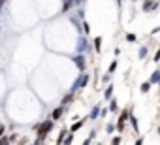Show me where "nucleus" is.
Here are the masks:
<instances>
[{
	"label": "nucleus",
	"instance_id": "1",
	"mask_svg": "<svg viewBox=\"0 0 160 145\" xmlns=\"http://www.w3.org/2000/svg\"><path fill=\"white\" fill-rule=\"evenodd\" d=\"M34 128H36L38 139H40V141H45V139H47V136H49V132L55 128V121H53V119H45V121L38 122Z\"/></svg>",
	"mask_w": 160,
	"mask_h": 145
},
{
	"label": "nucleus",
	"instance_id": "2",
	"mask_svg": "<svg viewBox=\"0 0 160 145\" xmlns=\"http://www.w3.org/2000/svg\"><path fill=\"white\" fill-rule=\"evenodd\" d=\"M89 81H91V76L87 74V72H81V74L77 76V79L72 83V87H70V91H68V92L75 96V92H77V91H83V89L89 85Z\"/></svg>",
	"mask_w": 160,
	"mask_h": 145
},
{
	"label": "nucleus",
	"instance_id": "3",
	"mask_svg": "<svg viewBox=\"0 0 160 145\" xmlns=\"http://www.w3.org/2000/svg\"><path fill=\"white\" fill-rule=\"evenodd\" d=\"M75 49H77V53H79V55H87V53H91V51H92V43L89 42V38H87V36H83V34H81V36H77V47H75Z\"/></svg>",
	"mask_w": 160,
	"mask_h": 145
},
{
	"label": "nucleus",
	"instance_id": "4",
	"mask_svg": "<svg viewBox=\"0 0 160 145\" xmlns=\"http://www.w3.org/2000/svg\"><path fill=\"white\" fill-rule=\"evenodd\" d=\"M72 62L77 66V70H79V72H85V70H87V58H85V55L75 53V55L72 57Z\"/></svg>",
	"mask_w": 160,
	"mask_h": 145
},
{
	"label": "nucleus",
	"instance_id": "5",
	"mask_svg": "<svg viewBox=\"0 0 160 145\" xmlns=\"http://www.w3.org/2000/svg\"><path fill=\"white\" fill-rule=\"evenodd\" d=\"M64 113H66V109H64V108H62V106L58 104V106H57V108H55V109L51 111L49 119H53L55 122H58V121H62V115H64Z\"/></svg>",
	"mask_w": 160,
	"mask_h": 145
},
{
	"label": "nucleus",
	"instance_id": "6",
	"mask_svg": "<svg viewBox=\"0 0 160 145\" xmlns=\"http://www.w3.org/2000/svg\"><path fill=\"white\" fill-rule=\"evenodd\" d=\"M158 8V2L156 0H143V6H141V10L145 12V13H149V12H154Z\"/></svg>",
	"mask_w": 160,
	"mask_h": 145
},
{
	"label": "nucleus",
	"instance_id": "7",
	"mask_svg": "<svg viewBox=\"0 0 160 145\" xmlns=\"http://www.w3.org/2000/svg\"><path fill=\"white\" fill-rule=\"evenodd\" d=\"M100 109H102V106L100 104H94L91 108V111H89V121H98L100 119Z\"/></svg>",
	"mask_w": 160,
	"mask_h": 145
},
{
	"label": "nucleus",
	"instance_id": "8",
	"mask_svg": "<svg viewBox=\"0 0 160 145\" xmlns=\"http://www.w3.org/2000/svg\"><path fill=\"white\" fill-rule=\"evenodd\" d=\"M87 121H89V117H83V119H79V121H75V122H73V124L70 126V132H72V134H75L77 130H81V128L85 126V122H87Z\"/></svg>",
	"mask_w": 160,
	"mask_h": 145
},
{
	"label": "nucleus",
	"instance_id": "9",
	"mask_svg": "<svg viewBox=\"0 0 160 145\" xmlns=\"http://www.w3.org/2000/svg\"><path fill=\"white\" fill-rule=\"evenodd\" d=\"M72 102H73V94H70V92H66L64 96H62V100H60V106L68 111L70 109V106H72Z\"/></svg>",
	"mask_w": 160,
	"mask_h": 145
},
{
	"label": "nucleus",
	"instance_id": "10",
	"mask_svg": "<svg viewBox=\"0 0 160 145\" xmlns=\"http://www.w3.org/2000/svg\"><path fill=\"white\" fill-rule=\"evenodd\" d=\"M128 122L132 124L134 132H136V134H139V121H138V117H136L134 113H130V117H128Z\"/></svg>",
	"mask_w": 160,
	"mask_h": 145
},
{
	"label": "nucleus",
	"instance_id": "11",
	"mask_svg": "<svg viewBox=\"0 0 160 145\" xmlns=\"http://www.w3.org/2000/svg\"><path fill=\"white\" fill-rule=\"evenodd\" d=\"M113 92H115V87H113V85L109 83V85H108V87L104 89V100H108V102H109V100L113 98Z\"/></svg>",
	"mask_w": 160,
	"mask_h": 145
},
{
	"label": "nucleus",
	"instance_id": "12",
	"mask_svg": "<svg viewBox=\"0 0 160 145\" xmlns=\"http://www.w3.org/2000/svg\"><path fill=\"white\" fill-rule=\"evenodd\" d=\"M149 83H151V85H158V83H160V68H158V70H154L152 74H151Z\"/></svg>",
	"mask_w": 160,
	"mask_h": 145
},
{
	"label": "nucleus",
	"instance_id": "13",
	"mask_svg": "<svg viewBox=\"0 0 160 145\" xmlns=\"http://www.w3.org/2000/svg\"><path fill=\"white\" fill-rule=\"evenodd\" d=\"M91 43H92V47H94V51H96V53H100V51H102V38H100V36H94Z\"/></svg>",
	"mask_w": 160,
	"mask_h": 145
},
{
	"label": "nucleus",
	"instance_id": "14",
	"mask_svg": "<svg viewBox=\"0 0 160 145\" xmlns=\"http://www.w3.org/2000/svg\"><path fill=\"white\" fill-rule=\"evenodd\" d=\"M108 109H109V113H119V111H121L119 102H117L115 98H111V100H109V108H108Z\"/></svg>",
	"mask_w": 160,
	"mask_h": 145
},
{
	"label": "nucleus",
	"instance_id": "15",
	"mask_svg": "<svg viewBox=\"0 0 160 145\" xmlns=\"http://www.w3.org/2000/svg\"><path fill=\"white\" fill-rule=\"evenodd\" d=\"M147 55H149V47H147V45H141V47L138 49V58L143 60V58H147Z\"/></svg>",
	"mask_w": 160,
	"mask_h": 145
},
{
	"label": "nucleus",
	"instance_id": "16",
	"mask_svg": "<svg viewBox=\"0 0 160 145\" xmlns=\"http://www.w3.org/2000/svg\"><path fill=\"white\" fill-rule=\"evenodd\" d=\"M124 40H126L128 43H134V42H138V36H136L134 32H126V36H124Z\"/></svg>",
	"mask_w": 160,
	"mask_h": 145
},
{
	"label": "nucleus",
	"instance_id": "17",
	"mask_svg": "<svg viewBox=\"0 0 160 145\" xmlns=\"http://www.w3.org/2000/svg\"><path fill=\"white\" fill-rule=\"evenodd\" d=\"M151 87H152V85H151L149 81H145V83H141V85H139V91H141L143 94H147V92L151 91Z\"/></svg>",
	"mask_w": 160,
	"mask_h": 145
},
{
	"label": "nucleus",
	"instance_id": "18",
	"mask_svg": "<svg viewBox=\"0 0 160 145\" xmlns=\"http://www.w3.org/2000/svg\"><path fill=\"white\" fill-rule=\"evenodd\" d=\"M66 134H68V130H60L58 132V138H57V145H62V141H64V138H66Z\"/></svg>",
	"mask_w": 160,
	"mask_h": 145
},
{
	"label": "nucleus",
	"instance_id": "19",
	"mask_svg": "<svg viewBox=\"0 0 160 145\" xmlns=\"http://www.w3.org/2000/svg\"><path fill=\"white\" fill-rule=\"evenodd\" d=\"M81 30H83L85 36H89V34H91V25H89L87 21H83V23H81Z\"/></svg>",
	"mask_w": 160,
	"mask_h": 145
},
{
	"label": "nucleus",
	"instance_id": "20",
	"mask_svg": "<svg viewBox=\"0 0 160 145\" xmlns=\"http://www.w3.org/2000/svg\"><path fill=\"white\" fill-rule=\"evenodd\" d=\"M73 143V134L72 132H68L66 134V138H64V141H62V145H72Z\"/></svg>",
	"mask_w": 160,
	"mask_h": 145
},
{
	"label": "nucleus",
	"instance_id": "21",
	"mask_svg": "<svg viewBox=\"0 0 160 145\" xmlns=\"http://www.w3.org/2000/svg\"><path fill=\"white\" fill-rule=\"evenodd\" d=\"M111 76H113V74H108V72H106V74L102 76V83H104V85H109V83H111Z\"/></svg>",
	"mask_w": 160,
	"mask_h": 145
},
{
	"label": "nucleus",
	"instance_id": "22",
	"mask_svg": "<svg viewBox=\"0 0 160 145\" xmlns=\"http://www.w3.org/2000/svg\"><path fill=\"white\" fill-rule=\"evenodd\" d=\"M117 128H115V122H108L106 124V134H113Z\"/></svg>",
	"mask_w": 160,
	"mask_h": 145
},
{
	"label": "nucleus",
	"instance_id": "23",
	"mask_svg": "<svg viewBox=\"0 0 160 145\" xmlns=\"http://www.w3.org/2000/svg\"><path fill=\"white\" fill-rule=\"evenodd\" d=\"M117 66H119V62H117V60H113V62L109 64V68H108V74H115V70H117Z\"/></svg>",
	"mask_w": 160,
	"mask_h": 145
},
{
	"label": "nucleus",
	"instance_id": "24",
	"mask_svg": "<svg viewBox=\"0 0 160 145\" xmlns=\"http://www.w3.org/2000/svg\"><path fill=\"white\" fill-rule=\"evenodd\" d=\"M121 141H122V136H113L111 138V145H121Z\"/></svg>",
	"mask_w": 160,
	"mask_h": 145
},
{
	"label": "nucleus",
	"instance_id": "25",
	"mask_svg": "<svg viewBox=\"0 0 160 145\" xmlns=\"http://www.w3.org/2000/svg\"><path fill=\"white\" fill-rule=\"evenodd\" d=\"M17 139H19V134H10V136H8V141H10L12 145H13Z\"/></svg>",
	"mask_w": 160,
	"mask_h": 145
},
{
	"label": "nucleus",
	"instance_id": "26",
	"mask_svg": "<svg viewBox=\"0 0 160 145\" xmlns=\"http://www.w3.org/2000/svg\"><path fill=\"white\" fill-rule=\"evenodd\" d=\"M108 113H109V109H108V108H102V109H100V119H106Z\"/></svg>",
	"mask_w": 160,
	"mask_h": 145
},
{
	"label": "nucleus",
	"instance_id": "27",
	"mask_svg": "<svg viewBox=\"0 0 160 145\" xmlns=\"http://www.w3.org/2000/svg\"><path fill=\"white\" fill-rule=\"evenodd\" d=\"M152 60H154V62H160V47L154 51V57H152Z\"/></svg>",
	"mask_w": 160,
	"mask_h": 145
},
{
	"label": "nucleus",
	"instance_id": "28",
	"mask_svg": "<svg viewBox=\"0 0 160 145\" xmlns=\"http://www.w3.org/2000/svg\"><path fill=\"white\" fill-rule=\"evenodd\" d=\"M0 145H12V143L8 141V136H2V138H0Z\"/></svg>",
	"mask_w": 160,
	"mask_h": 145
},
{
	"label": "nucleus",
	"instance_id": "29",
	"mask_svg": "<svg viewBox=\"0 0 160 145\" xmlns=\"http://www.w3.org/2000/svg\"><path fill=\"white\" fill-rule=\"evenodd\" d=\"M6 136V124H0V138Z\"/></svg>",
	"mask_w": 160,
	"mask_h": 145
},
{
	"label": "nucleus",
	"instance_id": "30",
	"mask_svg": "<svg viewBox=\"0 0 160 145\" xmlns=\"http://www.w3.org/2000/svg\"><path fill=\"white\" fill-rule=\"evenodd\" d=\"M96 136H98V132H96V130H91V132H89V138H92V139H96Z\"/></svg>",
	"mask_w": 160,
	"mask_h": 145
},
{
	"label": "nucleus",
	"instance_id": "31",
	"mask_svg": "<svg viewBox=\"0 0 160 145\" xmlns=\"http://www.w3.org/2000/svg\"><path fill=\"white\" fill-rule=\"evenodd\" d=\"M158 32H160V27H156V28H152V30H151V36H154V34H158Z\"/></svg>",
	"mask_w": 160,
	"mask_h": 145
},
{
	"label": "nucleus",
	"instance_id": "32",
	"mask_svg": "<svg viewBox=\"0 0 160 145\" xmlns=\"http://www.w3.org/2000/svg\"><path fill=\"white\" fill-rule=\"evenodd\" d=\"M113 55L119 57V55H121V47H115V49H113Z\"/></svg>",
	"mask_w": 160,
	"mask_h": 145
},
{
	"label": "nucleus",
	"instance_id": "33",
	"mask_svg": "<svg viewBox=\"0 0 160 145\" xmlns=\"http://www.w3.org/2000/svg\"><path fill=\"white\" fill-rule=\"evenodd\" d=\"M92 141H94V139H92V138H87V139H85V141H83V145H91V143H92Z\"/></svg>",
	"mask_w": 160,
	"mask_h": 145
},
{
	"label": "nucleus",
	"instance_id": "34",
	"mask_svg": "<svg viewBox=\"0 0 160 145\" xmlns=\"http://www.w3.org/2000/svg\"><path fill=\"white\" fill-rule=\"evenodd\" d=\"M143 141H145V139H143V138H138V139H136V143H134V145H143Z\"/></svg>",
	"mask_w": 160,
	"mask_h": 145
},
{
	"label": "nucleus",
	"instance_id": "35",
	"mask_svg": "<svg viewBox=\"0 0 160 145\" xmlns=\"http://www.w3.org/2000/svg\"><path fill=\"white\" fill-rule=\"evenodd\" d=\"M115 4H117V8L121 10V8H122V0H115Z\"/></svg>",
	"mask_w": 160,
	"mask_h": 145
},
{
	"label": "nucleus",
	"instance_id": "36",
	"mask_svg": "<svg viewBox=\"0 0 160 145\" xmlns=\"http://www.w3.org/2000/svg\"><path fill=\"white\" fill-rule=\"evenodd\" d=\"M156 132H158V134H160V126H158V128H156Z\"/></svg>",
	"mask_w": 160,
	"mask_h": 145
},
{
	"label": "nucleus",
	"instance_id": "37",
	"mask_svg": "<svg viewBox=\"0 0 160 145\" xmlns=\"http://www.w3.org/2000/svg\"><path fill=\"white\" fill-rule=\"evenodd\" d=\"M132 2H138V0H132Z\"/></svg>",
	"mask_w": 160,
	"mask_h": 145
},
{
	"label": "nucleus",
	"instance_id": "38",
	"mask_svg": "<svg viewBox=\"0 0 160 145\" xmlns=\"http://www.w3.org/2000/svg\"><path fill=\"white\" fill-rule=\"evenodd\" d=\"M0 32H2V27H0Z\"/></svg>",
	"mask_w": 160,
	"mask_h": 145
},
{
	"label": "nucleus",
	"instance_id": "39",
	"mask_svg": "<svg viewBox=\"0 0 160 145\" xmlns=\"http://www.w3.org/2000/svg\"><path fill=\"white\" fill-rule=\"evenodd\" d=\"M158 96H160V91H158Z\"/></svg>",
	"mask_w": 160,
	"mask_h": 145
},
{
	"label": "nucleus",
	"instance_id": "40",
	"mask_svg": "<svg viewBox=\"0 0 160 145\" xmlns=\"http://www.w3.org/2000/svg\"><path fill=\"white\" fill-rule=\"evenodd\" d=\"M98 145H104V143H98Z\"/></svg>",
	"mask_w": 160,
	"mask_h": 145
},
{
	"label": "nucleus",
	"instance_id": "41",
	"mask_svg": "<svg viewBox=\"0 0 160 145\" xmlns=\"http://www.w3.org/2000/svg\"><path fill=\"white\" fill-rule=\"evenodd\" d=\"M158 4H160V0H158Z\"/></svg>",
	"mask_w": 160,
	"mask_h": 145
}]
</instances>
